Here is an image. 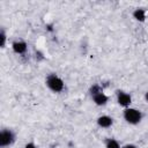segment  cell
Wrapping results in <instances>:
<instances>
[{
    "label": "cell",
    "mask_w": 148,
    "mask_h": 148,
    "mask_svg": "<svg viewBox=\"0 0 148 148\" xmlns=\"http://www.w3.org/2000/svg\"><path fill=\"white\" fill-rule=\"evenodd\" d=\"M123 117L124 119L131 124V125H136L141 121L142 119V112L138 109H134V108H126L123 112Z\"/></svg>",
    "instance_id": "1"
},
{
    "label": "cell",
    "mask_w": 148,
    "mask_h": 148,
    "mask_svg": "<svg viewBox=\"0 0 148 148\" xmlns=\"http://www.w3.org/2000/svg\"><path fill=\"white\" fill-rule=\"evenodd\" d=\"M45 82H46L47 88H49L51 91H53V92H60V91H62L64 88H65L64 81H62L57 74H54V73L50 74V75L46 77V81H45Z\"/></svg>",
    "instance_id": "2"
},
{
    "label": "cell",
    "mask_w": 148,
    "mask_h": 148,
    "mask_svg": "<svg viewBox=\"0 0 148 148\" xmlns=\"http://www.w3.org/2000/svg\"><path fill=\"white\" fill-rule=\"evenodd\" d=\"M14 141H15V134L12 130L5 128L1 131V133H0V147L1 148H6V147L13 145Z\"/></svg>",
    "instance_id": "3"
},
{
    "label": "cell",
    "mask_w": 148,
    "mask_h": 148,
    "mask_svg": "<svg viewBox=\"0 0 148 148\" xmlns=\"http://www.w3.org/2000/svg\"><path fill=\"white\" fill-rule=\"evenodd\" d=\"M117 102H118V104L120 106L126 109L132 103V97H131L130 94H127L125 91H121V90H118L117 91Z\"/></svg>",
    "instance_id": "4"
},
{
    "label": "cell",
    "mask_w": 148,
    "mask_h": 148,
    "mask_svg": "<svg viewBox=\"0 0 148 148\" xmlns=\"http://www.w3.org/2000/svg\"><path fill=\"white\" fill-rule=\"evenodd\" d=\"M27 47H28V45H27V43L23 42V40H15V42H13V44H12L13 51H14L15 53H17V54H23V53H25Z\"/></svg>",
    "instance_id": "5"
},
{
    "label": "cell",
    "mask_w": 148,
    "mask_h": 148,
    "mask_svg": "<svg viewBox=\"0 0 148 148\" xmlns=\"http://www.w3.org/2000/svg\"><path fill=\"white\" fill-rule=\"evenodd\" d=\"M113 124V119L110 116H101L97 118V125L102 128H109Z\"/></svg>",
    "instance_id": "6"
},
{
    "label": "cell",
    "mask_w": 148,
    "mask_h": 148,
    "mask_svg": "<svg viewBox=\"0 0 148 148\" xmlns=\"http://www.w3.org/2000/svg\"><path fill=\"white\" fill-rule=\"evenodd\" d=\"M91 97H92V101H94V103L96 105H105L108 103V101H109V97L103 91L98 92V94H96V95H94Z\"/></svg>",
    "instance_id": "7"
},
{
    "label": "cell",
    "mask_w": 148,
    "mask_h": 148,
    "mask_svg": "<svg viewBox=\"0 0 148 148\" xmlns=\"http://www.w3.org/2000/svg\"><path fill=\"white\" fill-rule=\"evenodd\" d=\"M133 17L139 22H145L146 20V10L143 8H136L133 12Z\"/></svg>",
    "instance_id": "8"
},
{
    "label": "cell",
    "mask_w": 148,
    "mask_h": 148,
    "mask_svg": "<svg viewBox=\"0 0 148 148\" xmlns=\"http://www.w3.org/2000/svg\"><path fill=\"white\" fill-rule=\"evenodd\" d=\"M105 148H120V145L116 139L109 138L105 140Z\"/></svg>",
    "instance_id": "9"
},
{
    "label": "cell",
    "mask_w": 148,
    "mask_h": 148,
    "mask_svg": "<svg viewBox=\"0 0 148 148\" xmlns=\"http://www.w3.org/2000/svg\"><path fill=\"white\" fill-rule=\"evenodd\" d=\"M102 91H103V89H102V87L98 86V84H92V86L90 87V89H89V92H90L91 96H94V95H96V94H98V92H102Z\"/></svg>",
    "instance_id": "10"
},
{
    "label": "cell",
    "mask_w": 148,
    "mask_h": 148,
    "mask_svg": "<svg viewBox=\"0 0 148 148\" xmlns=\"http://www.w3.org/2000/svg\"><path fill=\"white\" fill-rule=\"evenodd\" d=\"M0 39H1V42H0V46H1V47H5V44H6V34H5V30H3V29H1Z\"/></svg>",
    "instance_id": "11"
},
{
    "label": "cell",
    "mask_w": 148,
    "mask_h": 148,
    "mask_svg": "<svg viewBox=\"0 0 148 148\" xmlns=\"http://www.w3.org/2000/svg\"><path fill=\"white\" fill-rule=\"evenodd\" d=\"M24 148H37V147H36V145H35L34 142H28V143L24 146Z\"/></svg>",
    "instance_id": "12"
},
{
    "label": "cell",
    "mask_w": 148,
    "mask_h": 148,
    "mask_svg": "<svg viewBox=\"0 0 148 148\" xmlns=\"http://www.w3.org/2000/svg\"><path fill=\"white\" fill-rule=\"evenodd\" d=\"M121 148H136V146H135V145H132V143H128V145H125V146L121 147Z\"/></svg>",
    "instance_id": "13"
},
{
    "label": "cell",
    "mask_w": 148,
    "mask_h": 148,
    "mask_svg": "<svg viewBox=\"0 0 148 148\" xmlns=\"http://www.w3.org/2000/svg\"><path fill=\"white\" fill-rule=\"evenodd\" d=\"M145 99H146V102H148V91L145 94Z\"/></svg>",
    "instance_id": "14"
}]
</instances>
